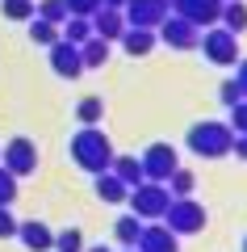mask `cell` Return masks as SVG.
Returning <instances> with one entry per match:
<instances>
[{
  "mask_svg": "<svg viewBox=\"0 0 247 252\" xmlns=\"http://www.w3.org/2000/svg\"><path fill=\"white\" fill-rule=\"evenodd\" d=\"M113 143H109V135L101 130V126H80L76 135H71V160H76V168H84L88 177H97V172H109V164H113Z\"/></svg>",
  "mask_w": 247,
  "mask_h": 252,
  "instance_id": "1",
  "label": "cell"
},
{
  "mask_svg": "<svg viewBox=\"0 0 247 252\" xmlns=\"http://www.w3.org/2000/svg\"><path fill=\"white\" fill-rule=\"evenodd\" d=\"M189 152L201 156V160H222V156H230V143H235V130H230L226 122H193L185 135Z\"/></svg>",
  "mask_w": 247,
  "mask_h": 252,
  "instance_id": "2",
  "label": "cell"
},
{
  "mask_svg": "<svg viewBox=\"0 0 247 252\" xmlns=\"http://www.w3.org/2000/svg\"><path fill=\"white\" fill-rule=\"evenodd\" d=\"M126 202H130V215H138L142 223H159L164 210H168V202H172V193L159 181H142V185H134L126 193Z\"/></svg>",
  "mask_w": 247,
  "mask_h": 252,
  "instance_id": "3",
  "label": "cell"
},
{
  "mask_svg": "<svg viewBox=\"0 0 247 252\" xmlns=\"http://www.w3.org/2000/svg\"><path fill=\"white\" fill-rule=\"evenodd\" d=\"M205 223H210V215H205V206L193 202V198H172L168 210H164V227H168L172 235H197Z\"/></svg>",
  "mask_w": 247,
  "mask_h": 252,
  "instance_id": "4",
  "label": "cell"
},
{
  "mask_svg": "<svg viewBox=\"0 0 247 252\" xmlns=\"http://www.w3.org/2000/svg\"><path fill=\"white\" fill-rule=\"evenodd\" d=\"M197 46L205 51V59L214 67H235L239 63V34H230L222 26H205V34L197 38Z\"/></svg>",
  "mask_w": 247,
  "mask_h": 252,
  "instance_id": "5",
  "label": "cell"
},
{
  "mask_svg": "<svg viewBox=\"0 0 247 252\" xmlns=\"http://www.w3.org/2000/svg\"><path fill=\"white\" fill-rule=\"evenodd\" d=\"M0 164L13 172V177H34L38 172V147H34V139H26V135H17V139H9V143L0 147Z\"/></svg>",
  "mask_w": 247,
  "mask_h": 252,
  "instance_id": "6",
  "label": "cell"
},
{
  "mask_svg": "<svg viewBox=\"0 0 247 252\" xmlns=\"http://www.w3.org/2000/svg\"><path fill=\"white\" fill-rule=\"evenodd\" d=\"M138 160H142V177H147V181H159V185L180 168V156H176V147H172V143H151Z\"/></svg>",
  "mask_w": 247,
  "mask_h": 252,
  "instance_id": "7",
  "label": "cell"
},
{
  "mask_svg": "<svg viewBox=\"0 0 247 252\" xmlns=\"http://www.w3.org/2000/svg\"><path fill=\"white\" fill-rule=\"evenodd\" d=\"M155 38H159L164 46H172V51H193L197 38H201V30H197L193 21H185V17H176V13H168V17L155 26Z\"/></svg>",
  "mask_w": 247,
  "mask_h": 252,
  "instance_id": "8",
  "label": "cell"
},
{
  "mask_svg": "<svg viewBox=\"0 0 247 252\" xmlns=\"http://www.w3.org/2000/svg\"><path fill=\"white\" fill-rule=\"evenodd\" d=\"M172 13V4L168 0H126V9H122V17H126V26H142V30H155L159 21Z\"/></svg>",
  "mask_w": 247,
  "mask_h": 252,
  "instance_id": "9",
  "label": "cell"
},
{
  "mask_svg": "<svg viewBox=\"0 0 247 252\" xmlns=\"http://www.w3.org/2000/svg\"><path fill=\"white\" fill-rule=\"evenodd\" d=\"M51 51V72L59 76V80H80L84 76V59H80V46L76 42H55V46H46Z\"/></svg>",
  "mask_w": 247,
  "mask_h": 252,
  "instance_id": "10",
  "label": "cell"
},
{
  "mask_svg": "<svg viewBox=\"0 0 247 252\" xmlns=\"http://www.w3.org/2000/svg\"><path fill=\"white\" fill-rule=\"evenodd\" d=\"M168 4H172V13H176V17L193 21L197 30L218 26V13H222V0H168Z\"/></svg>",
  "mask_w": 247,
  "mask_h": 252,
  "instance_id": "11",
  "label": "cell"
},
{
  "mask_svg": "<svg viewBox=\"0 0 247 252\" xmlns=\"http://www.w3.org/2000/svg\"><path fill=\"white\" fill-rule=\"evenodd\" d=\"M134 252H180V235H172L164 223H142Z\"/></svg>",
  "mask_w": 247,
  "mask_h": 252,
  "instance_id": "12",
  "label": "cell"
},
{
  "mask_svg": "<svg viewBox=\"0 0 247 252\" xmlns=\"http://www.w3.org/2000/svg\"><path fill=\"white\" fill-rule=\"evenodd\" d=\"M17 240L29 252H51L55 248V231L46 223H38V219H17Z\"/></svg>",
  "mask_w": 247,
  "mask_h": 252,
  "instance_id": "13",
  "label": "cell"
},
{
  "mask_svg": "<svg viewBox=\"0 0 247 252\" xmlns=\"http://www.w3.org/2000/svg\"><path fill=\"white\" fill-rule=\"evenodd\" d=\"M92 34L97 38H105V42H117V38L126 34V17H122V9H105V4H101L97 13H92Z\"/></svg>",
  "mask_w": 247,
  "mask_h": 252,
  "instance_id": "14",
  "label": "cell"
},
{
  "mask_svg": "<svg viewBox=\"0 0 247 252\" xmlns=\"http://www.w3.org/2000/svg\"><path fill=\"white\" fill-rule=\"evenodd\" d=\"M117 42H122V51L126 55H134V59H142V55H151L155 51V30H142V26H126V34L117 38Z\"/></svg>",
  "mask_w": 247,
  "mask_h": 252,
  "instance_id": "15",
  "label": "cell"
},
{
  "mask_svg": "<svg viewBox=\"0 0 247 252\" xmlns=\"http://www.w3.org/2000/svg\"><path fill=\"white\" fill-rule=\"evenodd\" d=\"M109 172H113L126 189H134V185H142V181H147V177H142V160H138V156H113Z\"/></svg>",
  "mask_w": 247,
  "mask_h": 252,
  "instance_id": "16",
  "label": "cell"
},
{
  "mask_svg": "<svg viewBox=\"0 0 247 252\" xmlns=\"http://www.w3.org/2000/svg\"><path fill=\"white\" fill-rule=\"evenodd\" d=\"M92 189H97V198L105 202V206H117V202H126V193H130L113 172H97V177H92Z\"/></svg>",
  "mask_w": 247,
  "mask_h": 252,
  "instance_id": "17",
  "label": "cell"
},
{
  "mask_svg": "<svg viewBox=\"0 0 247 252\" xmlns=\"http://www.w3.org/2000/svg\"><path fill=\"white\" fill-rule=\"evenodd\" d=\"M218 21H222V30H230V34H243L247 30V4L243 0H222Z\"/></svg>",
  "mask_w": 247,
  "mask_h": 252,
  "instance_id": "18",
  "label": "cell"
},
{
  "mask_svg": "<svg viewBox=\"0 0 247 252\" xmlns=\"http://www.w3.org/2000/svg\"><path fill=\"white\" fill-rule=\"evenodd\" d=\"M138 235H142V219H138V215H122V219L113 223V240L122 244V248H134Z\"/></svg>",
  "mask_w": 247,
  "mask_h": 252,
  "instance_id": "19",
  "label": "cell"
},
{
  "mask_svg": "<svg viewBox=\"0 0 247 252\" xmlns=\"http://www.w3.org/2000/svg\"><path fill=\"white\" fill-rule=\"evenodd\" d=\"M59 38H63V42L84 46V42L92 38V21H88V17H67V21L59 26Z\"/></svg>",
  "mask_w": 247,
  "mask_h": 252,
  "instance_id": "20",
  "label": "cell"
},
{
  "mask_svg": "<svg viewBox=\"0 0 247 252\" xmlns=\"http://www.w3.org/2000/svg\"><path fill=\"white\" fill-rule=\"evenodd\" d=\"M80 59H84V72H88V67H105V59H109V42L92 34L88 42L80 46Z\"/></svg>",
  "mask_w": 247,
  "mask_h": 252,
  "instance_id": "21",
  "label": "cell"
},
{
  "mask_svg": "<svg viewBox=\"0 0 247 252\" xmlns=\"http://www.w3.org/2000/svg\"><path fill=\"white\" fill-rule=\"evenodd\" d=\"M164 185H168V193H172V198H193V189H197V177H193L189 168H176L168 181H164Z\"/></svg>",
  "mask_w": 247,
  "mask_h": 252,
  "instance_id": "22",
  "label": "cell"
},
{
  "mask_svg": "<svg viewBox=\"0 0 247 252\" xmlns=\"http://www.w3.org/2000/svg\"><path fill=\"white\" fill-rule=\"evenodd\" d=\"M76 122H84V126L105 122V101H101V97H84V101L76 105Z\"/></svg>",
  "mask_w": 247,
  "mask_h": 252,
  "instance_id": "23",
  "label": "cell"
},
{
  "mask_svg": "<svg viewBox=\"0 0 247 252\" xmlns=\"http://www.w3.org/2000/svg\"><path fill=\"white\" fill-rule=\"evenodd\" d=\"M34 17H38V21H51V26H63L71 13H67V4H63V0H38Z\"/></svg>",
  "mask_w": 247,
  "mask_h": 252,
  "instance_id": "24",
  "label": "cell"
},
{
  "mask_svg": "<svg viewBox=\"0 0 247 252\" xmlns=\"http://www.w3.org/2000/svg\"><path fill=\"white\" fill-rule=\"evenodd\" d=\"M29 42H34V46H55V42H59V26L29 17Z\"/></svg>",
  "mask_w": 247,
  "mask_h": 252,
  "instance_id": "25",
  "label": "cell"
},
{
  "mask_svg": "<svg viewBox=\"0 0 247 252\" xmlns=\"http://www.w3.org/2000/svg\"><path fill=\"white\" fill-rule=\"evenodd\" d=\"M34 0H0V13H4V21H29L34 17Z\"/></svg>",
  "mask_w": 247,
  "mask_h": 252,
  "instance_id": "26",
  "label": "cell"
},
{
  "mask_svg": "<svg viewBox=\"0 0 247 252\" xmlns=\"http://www.w3.org/2000/svg\"><path fill=\"white\" fill-rule=\"evenodd\" d=\"M55 252H84V235H80V227L55 231Z\"/></svg>",
  "mask_w": 247,
  "mask_h": 252,
  "instance_id": "27",
  "label": "cell"
},
{
  "mask_svg": "<svg viewBox=\"0 0 247 252\" xmlns=\"http://www.w3.org/2000/svg\"><path fill=\"white\" fill-rule=\"evenodd\" d=\"M13 198H17V177L0 164V206H13Z\"/></svg>",
  "mask_w": 247,
  "mask_h": 252,
  "instance_id": "28",
  "label": "cell"
},
{
  "mask_svg": "<svg viewBox=\"0 0 247 252\" xmlns=\"http://www.w3.org/2000/svg\"><path fill=\"white\" fill-rule=\"evenodd\" d=\"M218 97H222V105H239V101H243V89H239V80H235V76H230V80H222L218 84Z\"/></svg>",
  "mask_w": 247,
  "mask_h": 252,
  "instance_id": "29",
  "label": "cell"
},
{
  "mask_svg": "<svg viewBox=\"0 0 247 252\" xmlns=\"http://www.w3.org/2000/svg\"><path fill=\"white\" fill-rule=\"evenodd\" d=\"M230 130H235V135H247V97L239 101V105H230Z\"/></svg>",
  "mask_w": 247,
  "mask_h": 252,
  "instance_id": "30",
  "label": "cell"
},
{
  "mask_svg": "<svg viewBox=\"0 0 247 252\" xmlns=\"http://www.w3.org/2000/svg\"><path fill=\"white\" fill-rule=\"evenodd\" d=\"M63 4H67L71 17H92V13L101 9V0H63Z\"/></svg>",
  "mask_w": 247,
  "mask_h": 252,
  "instance_id": "31",
  "label": "cell"
},
{
  "mask_svg": "<svg viewBox=\"0 0 247 252\" xmlns=\"http://www.w3.org/2000/svg\"><path fill=\"white\" fill-rule=\"evenodd\" d=\"M13 235H17V219L9 206H0V240H13Z\"/></svg>",
  "mask_w": 247,
  "mask_h": 252,
  "instance_id": "32",
  "label": "cell"
},
{
  "mask_svg": "<svg viewBox=\"0 0 247 252\" xmlns=\"http://www.w3.org/2000/svg\"><path fill=\"white\" fill-rule=\"evenodd\" d=\"M235 80H239V89H243V97H247V59L235 63Z\"/></svg>",
  "mask_w": 247,
  "mask_h": 252,
  "instance_id": "33",
  "label": "cell"
},
{
  "mask_svg": "<svg viewBox=\"0 0 247 252\" xmlns=\"http://www.w3.org/2000/svg\"><path fill=\"white\" fill-rule=\"evenodd\" d=\"M230 156H239V160H247V135H235V143H230Z\"/></svg>",
  "mask_w": 247,
  "mask_h": 252,
  "instance_id": "34",
  "label": "cell"
},
{
  "mask_svg": "<svg viewBox=\"0 0 247 252\" xmlns=\"http://www.w3.org/2000/svg\"><path fill=\"white\" fill-rule=\"evenodd\" d=\"M105 9H126V0H101Z\"/></svg>",
  "mask_w": 247,
  "mask_h": 252,
  "instance_id": "35",
  "label": "cell"
},
{
  "mask_svg": "<svg viewBox=\"0 0 247 252\" xmlns=\"http://www.w3.org/2000/svg\"><path fill=\"white\" fill-rule=\"evenodd\" d=\"M84 252H109V248H105V244H92V248H84Z\"/></svg>",
  "mask_w": 247,
  "mask_h": 252,
  "instance_id": "36",
  "label": "cell"
},
{
  "mask_svg": "<svg viewBox=\"0 0 247 252\" xmlns=\"http://www.w3.org/2000/svg\"><path fill=\"white\" fill-rule=\"evenodd\" d=\"M243 252H247V240H243Z\"/></svg>",
  "mask_w": 247,
  "mask_h": 252,
  "instance_id": "37",
  "label": "cell"
},
{
  "mask_svg": "<svg viewBox=\"0 0 247 252\" xmlns=\"http://www.w3.org/2000/svg\"><path fill=\"white\" fill-rule=\"evenodd\" d=\"M122 252H134V248H122Z\"/></svg>",
  "mask_w": 247,
  "mask_h": 252,
  "instance_id": "38",
  "label": "cell"
}]
</instances>
